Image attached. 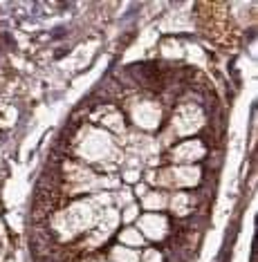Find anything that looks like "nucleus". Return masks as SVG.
Here are the masks:
<instances>
[{"instance_id":"1","label":"nucleus","mask_w":258,"mask_h":262,"mask_svg":"<svg viewBox=\"0 0 258 262\" xmlns=\"http://www.w3.org/2000/svg\"><path fill=\"white\" fill-rule=\"evenodd\" d=\"M124 242H130V244H140L142 242V237L140 233H135V231H124Z\"/></svg>"}]
</instances>
